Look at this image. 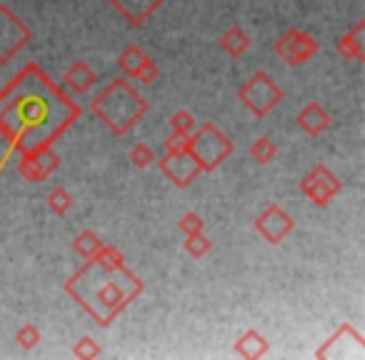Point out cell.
Instances as JSON below:
<instances>
[{"label":"cell","instance_id":"1","mask_svg":"<svg viewBox=\"0 0 365 360\" xmlns=\"http://www.w3.org/2000/svg\"><path fill=\"white\" fill-rule=\"evenodd\" d=\"M78 118L81 106L38 63H28L0 88V135L18 153L53 145Z\"/></svg>","mask_w":365,"mask_h":360},{"label":"cell","instance_id":"2","mask_svg":"<svg viewBox=\"0 0 365 360\" xmlns=\"http://www.w3.org/2000/svg\"><path fill=\"white\" fill-rule=\"evenodd\" d=\"M63 288L103 328L143 293V283L128 270L115 245H103L93 258H86V265Z\"/></svg>","mask_w":365,"mask_h":360},{"label":"cell","instance_id":"3","mask_svg":"<svg viewBox=\"0 0 365 360\" xmlns=\"http://www.w3.org/2000/svg\"><path fill=\"white\" fill-rule=\"evenodd\" d=\"M91 110L98 120L115 135H125L138 120L148 113V103L138 96V91L128 81H110L91 103Z\"/></svg>","mask_w":365,"mask_h":360},{"label":"cell","instance_id":"4","mask_svg":"<svg viewBox=\"0 0 365 360\" xmlns=\"http://www.w3.org/2000/svg\"><path fill=\"white\" fill-rule=\"evenodd\" d=\"M188 153L198 163L200 173H210L233 153V143L225 138L213 123H205L198 133H190L188 138Z\"/></svg>","mask_w":365,"mask_h":360},{"label":"cell","instance_id":"5","mask_svg":"<svg viewBox=\"0 0 365 360\" xmlns=\"http://www.w3.org/2000/svg\"><path fill=\"white\" fill-rule=\"evenodd\" d=\"M238 101L253 113L255 118H265L268 113H273L278 108V103L283 101V91L280 86L268 76L265 71H258L250 81H245L238 88Z\"/></svg>","mask_w":365,"mask_h":360},{"label":"cell","instance_id":"6","mask_svg":"<svg viewBox=\"0 0 365 360\" xmlns=\"http://www.w3.org/2000/svg\"><path fill=\"white\" fill-rule=\"evenodd\" d=\"M33 33L8 6H0V66L13 61L21 48L31 43Z\"/></svg>","mask_w":365,"mask_h":360},{"label":"cell","instance_id":"7","mask_svg":"<svg viewBox=\"0 0 365 360\" xmlns=\"http://www.w3.org/2000/svg\"><path fill=\"white\" fill-rule=\"evenodd\" d=\"M318 51H320L318 41H315L310 33L298 31V28L285 31L283 36L278 38V43H275V53H278V58L293 68L313 61V58L318 56Z\"/></svg>","mask_w":365,"mask_h":360},{"label":"cell","instance_id":"8","mask_svg":"<svg viewBox=\"0 0 365 360\" xmlns=\"http://www.w3.org/2000/svg\"><path fill=\"white\" fill-rule=\"evenodd\" d=\"M300 190H303L305 198H308L310 203L318 205V208H323V205H328L330 200L343 190V183H340L338 175H335L330 168H325L323 163H318V165H315L313 170L303 178Z\"/></svg>","mask_w":365,"mask_h":360},{"label":"cell","instance_id":"9","mask_svg":"<svg viewBox=\"0 0 365 360\" xmlns=\"http://www.w3.org/2000/svg\"><path fill=\"white\" fill-rule=\"evenodd\" d=\"M61 165V155L53 150V145L38 148L31 153H21L18 160V173L26 178L28 183H43L46 178H51Z\"/></svg>","mask_w":365,"mask_h":360},{"label":"cell","instance_id":"10","mask_svg":"<svg viewBox=\"0 0 365 360\" xmlns=\"http://www.w3.org/2000/svg\"><path fill=\"white\" fill-rule=\"evenodd\" d=\"M293 228H295V223H293V218H290V213H285L278 203H270L268 208L255 218V230H258L265 238V243H270V245L283 243L285 235L293 233Z\"/></svg>","mask_w":365,"mask_h":360},{"label":"cell","instance_id":"11","mask_svg":"<svg viewBox=\"0 0 365 360\" xmlns=\"http://www.w3.org/2000/svg\"><path fill=\"white\" fill-rule=\"evenodd\" d=\"M160 170L170 183H175L178 188H185V185H190L195 180L200 168L188 150H182V153H165L160 160Z\"/></svg>","mask_w":365,"mask_h":360},{"label":"cell","instance_id":"12","mask_svg":"<svg viewBox=\"0 0 365 360\" xmlns=\"http://www.w3.org/2000/svg\"><path fill=\"white\" fill-rule=\"evenodd\" d=\"M108 3L125 18V23L138 28V26H143L165 0H108Z\"/></svg>","mask_w":365,"mask_h":360},{"label":"cell","instance_id":"13","mask_svg":"<svg viewBox=\"0 0 365 360\" xmlns=\"http://www.w3.org/2000/svg\"><path fill=\"white\" fill-rule=\"evenodd\" d=\"M298 125H300V130H303L305 135L318 138L320 133L328 130V125H330V113L325 110V108L320 106V103H308L305 108H300V113H298Z\"/></svg>","mask_w":365,"mask_h":360},{"label":"cell","instance_id":"14","mask_svg":"<svg viewBox=\"0 0 365 360\" xmlns=\"http://www.w3.org/2000/svg\"><path fill=\"white\" fill-rule=\"evenodd\" d=\"M96 71H93L88 63H83V61H76L71 68L66 71V76H63V83H66V88L71 93H86V91H91L93 86H96Z\"/></svg>","mask_w":365,"mask_h":360},{"label":"cell","instance_id":"15","mask_svg":"<svg viewBox=\"0 0 365 360\" xmlns=\"http://www.w3.org/2000/svg\"><path fill=\"white\" fill-rule=\"evenodd\" d=\"M363 33L365 23H355V28L350 33H345L338 43H335V51L338 56H343L345 61H365V46H363Z\"/></svg>","mask_w":365,"mask_h":360},{"label":"cell","instance_id":"16","mask_svg":"<svg viewBox=\"0 0 365 360\" xmlns=\"http://www.w3.org/2000/svg\"><path fill=\"white\" fill-rule=\"evenodd\" d=\"M268 340L263 338V335L258 333V330H248V333H243L238 340H235V355H240V358H248V360H258L263 358L265 353H268Z\"/></svg>","mask_w":365,"mask_h":360},{"label":"cell","instance_id":"17","mask_svg":"<svg viewBox=\"0 0 365 360\" xmlns=\"http://www.w3.org/2000/svg\"><path fill=\"white\" fill-rule=\"evenodd\" d=\"M220 48H223L228 56L240 58L250 48V36L240 26H230L228 31L220 36Z\"/></svg>","mask_w":365,"mask_h":360},{"label":"cell","instance_id":"18","mask_svg":"<svg viewBox=\"0 0 365 360\" xmlns=\"http://www.w3.org/2000/svg\"><path fill=\"white\" fill-rule=\"evenodd\" d=\"M145 53H143L140 46H135V43H130V46L125 48V51L120 53V58H118V68H120L125 76L135 78V73L140 71V66L145 63Z\"/></svg>","mask_w":365,"mask_h":360},{"label":"cell","instance_id":"19","mask_svg":"<svg viewBox=\"0 0 365 360\" xmlns=\"http://www.w3.org/2000/svg\"><path fill=\"white\" fill-rule=\"evenodd\" d=\"M73 248H76V253H81L83 258H93V255L103 248V240L98 238L93 230H83V233H78L76 240H73Z\"/></svg>","mask_w":365,"mask_h":360},{"label":"cell","instance_id":"20","mask_svg":"<svg viewBox=\"0 0 365 360\" xmlns=\"http://www.w3.org/2000/svg\"><path fill=\"white\" fill-rule=\"evenodd\" d=\"M275 155H278V145H275L270 138H258V140L250 145V158H253L255 163H260V165L273 163Z\"/></svg>","mask_w":365,"mask_h":360},{"label":"cell","instance_id":"21","mask_svg":"<svg viewBox=\"0 0 365 360\" xmlns=\"http://www.w3.org/2000/svg\"><path fill=\"white\" fill-rule=\"evenodd\" d=\"M46 203H48V208H51L56 215H66L68 210L73 208V195L68 193L66 188H53L51 193H48Z\"/></svg>","mask_w":365,"mask_h":360},{"label":"cell","instance_id":"22","mask_svg":"<svg viewBox=\"0 0 365 360\" xmlns=\"http://www.w3.org/2000/svg\"><path fill=\"white\" fill-rule=\"evenodd\" d=\"M182 248H185V253H188L190 258H203V255L210 253L213 243L205 238V233H193V235H185V243H182Z\"/></svg>","mask_w":365,"mask_h":360},{"label":"cell","instance_id":"23","mask_svg":"<svg viewBox=\"0 0 365 360\" xmlns=\"http://www.w3.org/2000/svg\"><path fill=\"white\" fill-rule=\"evenodd\" d=\"M170 128H173V133H178V135H190V133L195 130V118H193V113L185 110V108L175 110L170 115Z\"/></svg>","mask_w":365,"mask_h":360},{"label":"cell","instance_id":"24","mask_svg":"<svg viewBox=\"0 0 365 360\" xmlns=\"http://www.w3.org/2000/svg\"><path fill=\"white\" fill-rule=\"evenodd\" d=\"M16 343L21 345L23 350H33L38 343H41V328H38L36 323H26L16 333Z\"/></svg>","mask_w":365,"mask_h":360},{"label":"cell","instance_id":"25","mask_svg":"<svg viewBox=\"0 0 365 360\" xmlns=\"http://www.w3.org/2000/svg\"><path fill=\"white\" fill-rule=\"evenodd\" d=\"M128 158H130V163L135 168H148L150 163H155V153H153V148L145 145V143H135V145L130 148V153H128Z\"/></svg>","mask_w":365,"mask_h":360},{"label":"cell","instance_id":"26","mask_svg":"<svg viewBox=\"0 0 365 360\" xmlns=\"http://www.w3.org/2000/svg\"><path fill=\"white\" fill-rule=\"evenodd\" d=\"M73 355L81 360H93V358H101L103 348L93 338H81L76 345H73Z\"/></svg>","mask_w":365,"mask_h":360},{"label":"cell","instance_id":"27","mask_svg":"<svg viewBox=\"0 0 365 360\" xmlns=\"http://www.w3.org/2000/svg\"><path fill=\"white\" fill-rule=\"evenodd\" d=\"M158 76H160V68H158V63L153 61V58H145V63L140 66V71L135 73V78L140 83H145V86H150V83L158 81Z\"/></svg>","mask_w":365,"mask_h":360},{"label":"cell","instance_id":"28","mask_svg":"<svg viewBox=\"0 0 365 360\" xmlns=\"http://www.w3.org/2000/svg\"><path fill=\"white\" fill-rule=\"evenodd\" d=\"M203 228H205V223H203V218H200L198 213H185L180 218V230L185 235H193V233H203Z\"/></svg>","mask_w":365,"mask_h":360},{"label":"cell","instance_id":"29","mask_svg":"<svg viewBox=\"0 0 365 360\" xmlns=\"http://www.w3.org/2000/svg\"><path fill=\"white\" fill-rule=\"evenodd\" d=\"M188 138L190 135H178V133H173L170 138H165V153H182V150H188Z\"/></svg>","mask_w":365,"mask_h":360}]
</instances>
